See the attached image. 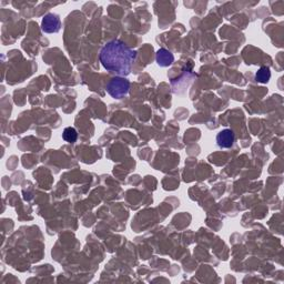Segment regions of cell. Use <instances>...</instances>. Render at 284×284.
Instances as JSON below:
<instances>
[{
	"label": "cell",
	"instance_id": "cell-1",
	"mask_svg": "<svg viewBox=\"0 0 284 284\" xmlns=\"http://www.w3.org/2000/svg\"><path fill=\"white\" fill-rule=\"evenodd\" d=\"M137 58V51L131 49L121 40H111L100 50L99 59L107 71L127 77Z\"/></svg>",
	"mask_w": 284,
	"mask_h": 284
},
{
	"label": "cell",
	"instance_id": "cell-7",
	"mask_svg": "<svg viewBox=\"0 0 284 284\" xmlns=\"http://www.w3.org/2000/svg\"><path fill=\"white\" fill-rule=\"evenodd\" d=\"M62 139L64 141H67L69 143L76 142L77 139H78V131L72 127H68L63 130Z\"/></svg>",
	"mask_w": 284,
	"mask_h": 284
},
{
	"label": "cell",
	"instance_id": "cell-2",
	"mask_svg": "<svg viewBox=\"0 0 284 284\" xmlns=\"http://www.w3.org/2000/svg\"><path fill=\"white\" fill-rule=\"evenodd\" d=\"M130 81L124 77H114L107 85V92L114 99H122L129 94Z\"/></svg>",
	"mask_w": 284,
	"mask_h": 284
},
{
	"label": "cell",
	"instance_id": "cell-4",
	"mask_svg": "<svg viewBox=\"0 0 284 284\" xmlns=\"http://www.w3.org/2000/svg\"><path fill=\"white\" fill-rule=\"evenodd\" d=\"M235 134L233 130L225 129L217 134V144L221 149H229L234 144Z\"/></svg>",
	"mask_w": 284,
	"mask_h": 284
},
{
	"label": "cell",
	"instance_id": "cell-5",
	"mask_svg": "<svg viewBox=\"0 0 284 284\" xmlns=\"http://www.w3.org/2000/svg\"><path fill=\"white\" fill-rule=\"evenodd\" d=\"M156 61L160 67H169L174 61V56L171 51L161 48L157 51Z\"/></svg>",
	"mask_w": 284,
	"mask_h": 284
},
{
	"label": "cell",
	"instance_id": "cell-3",
	"mask_svg": "<svg viewBox=\"0 0 284 284\" xmlns=\"http://www.w3.org/2000/svg\"><path fill=\"white\" fill-rule=\"evenodd\" d=\"M61 29V19L56 13H48L41 21V30L46 34H57Z\"/></svg>",
	"mask_w": 284,
	"mask_h": 284
},
{
	"label": "cell",
	"instance_id": "cell-6",
	"mask_svg": "<svg viewBox=\"0 0 284 284\" xmlns=\"http://www.w3.org/2000/svg\"><path fill=\"white\" fill-rule=\"evenodd\" d=\"M271 79V70L269 67H261L255 73V80L260 83H268Z\"/></svg>",
	"mask_w": 284,
	"mask_h": 284
}]
</instances>
